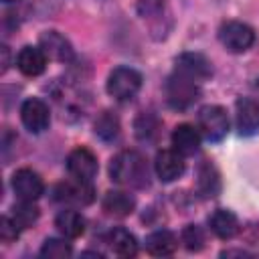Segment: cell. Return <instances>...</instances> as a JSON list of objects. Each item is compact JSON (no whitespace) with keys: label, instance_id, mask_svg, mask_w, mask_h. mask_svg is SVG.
<instances>
[{"label":"cell","instance_id":"obj_17","mask_svg":"<svg viewBox=\"0 0 259 259\" xmlns=\"http://www.w3.org/2000/svg\"><path fill=\"white\" fill-rule=\"evenodd\" d=\"M105 243L109 245L111 253L117 255V257H134L138 253V241L136 237L123 229V227H115L107 233L105 237Z\"/></svg>","mask_w":259,"mask_h":259},{"label":"cell","instance_id":"obj_28","mask_svg":"<svg viewBox=\"0 0 259 259\" xmlns=\"http://www.w3.org/2000/svg\"><path fill=\"white\" fill-rule=\"evenodd\" d=\"M18 233H20V227L12 221V217H2L0 219V241L2 243H12L14 239H18Z\"/></svg>","mask_w":259,"mask_h":259},{"label":"cell","instance_id":"obj_24","mask_svg":"<svg viewBox=\"0 0 259 259\" xmlns=\"http://www.w3.org/2000/svg\"><path fill=\"white\" fill-rule=\"evenodd\" d=\"M180 241H182V245L188 251H200L204 247V243H206V235H204L202 227H198V225H186L182 229Z\"/></svg>","mask_w":259,"mask_h":259},{"label":"cell","instance_id":"obj_31","mask_svg":"<svg viewBox=\"0 0 259 259\" xmlns=\"http://www.w3.org/2000/svg\"><path fill=\"white\" fill-rule=\"evenodd\" d=\"M255 89H257V95H259V81H257V85H255Z\"/></svg>","mask_w":259,"mask_h":259},{"label":"cell","instance_id":"obj_30","mask_svg":"<svg viewBox=\"0 0 259 259\" xmlns=\"http://www.w3.org/2000/svg\"><path fill=\"white\" fill-rule=\"evenodd\" d=\"M2 2H4V4H16L18 0H2Z\"/></svg>","mask_w":259,"mask_h":259},{"label":"cell","instance_id":"obj_14","mask_svg":"<svg viewBox=\"0 0 259 259\" xmlns=\"http://www.w3.org/2000/svg\"><path fill=\"white\" fill-rule=\"evenodd\" d=\"M47 61L49 57L45 55V51L40 47H22L18 57H16V65H18V71L26 77H36L40 75L45 69H47Z\"/></svg>","mask_w":259,"mask_h":259},{"label":"cell","instance_id":"obj_8","mask_svg":"<svg viewBox=\"0 0 259 259\" xmlns=\"http://www.w3.org/2000/svg\"><path fill=\"white\" fill-rule=\"evenodd\" d=\"M235 123L239 136L251 138L259 134V103L251 97H241L235 103Z\"/></svg>","mask_w":259,"mask_h":259},{"label":"cell","instance_id":"obj_11","mask_svg":"<svg viewBox=\"0 0 259 259\" xmlns=\"http://www.w3.org/2000/svg\"><path fill=\"white\" fill-rule=\"evenodd\" d=\"M184 168H186L184 156L178 150H160L156 154L154 170L162 182H172V180L180 178L184 174Z\"/></svg>","mask_w":259,"mask_h":259},{"label":"cell","instance_id":"obj_4","mask_svg":"<svg viewBox=\"0 0 259 259\" xmlns=\"http://www.w3.org/2000/svg\"><path fill=\"white\" fill-rule=\"evenodd\" d=\"M219 40L229 53H245L255 42V30L239 20H227L219 28Z\"/></svg>","mask_w":259,"mask_h":259},{"label":"cell","instance_id":"obj_29","mask_svg":"<svg viewBox=\"0 0 259 259\" xmlns=\"http://www.w3.org/2000/svg\"><path fill=\"white\" fill-rule=\"evenodd\" d=\"M0 49H2V69H0V71H2V73H6V69H8V47H6V45H2Z\"/></svg>","mask_w":259,"mask_h":259},{"label":"cell","instance_id":"obj_25","mask_svg":"<svg viewBox=\"0 0 259 259\" xmlns=\"http://www.w3.org/2000/svg\"><path fill=\"white\" fill-rule=\"evenodd\" d=\"M71 245L63 239H47L40 247V257H47V259H65V257H71Z\"/></svg>","mask_w":259,"mask_h":259},{"label":"cell","instance_id":"obj_27","mask_svg":"<svg viewBox=\"0 0 259 259\" xmlns=\"http://www.w3.org/2000/svg\"><path fill=\"white\" fill-rule=\"evenodd\" d=\"M138 14L146 20L160 18L166 10V0H138Z\"/></svg>","mask_w":259,"mask_h":259},{"label":"cell","instance_id":"obj_10","mask_svg":"<svg viewBox=\"0 0 259 259\" xmlns=\"http://www.w3.org/2000/svg\"><path fill=\"white\" fill-rule=\"evenodd\" d=\"M67 172L73 178L91 182L95 178V174H97V158H95V154L91 150H87V148H75L67 156Z\"/></svg>","mask_w":259,"mask_h":259},{"label":"cell","instance_id":"obj_12","mask_svg":"<svg viewBox=\"0 0 259 259\" xmlns=\"http://www.w3.org/2000/svg\"><path fill=\"white\" fill-rule=\"evenodd\" d=\"M38 47L45 51V55L51 61L57 63H69L73 59V47L71 42L57 30H47L38 38Z\"/></svg>","mask_w":259,"mask_h":259},{"label":"cell","instance_id":"obj_21","mask_svg":"<svg viewBox=\"0 0 259 259\" xmlns=\"http://www.w3.org/2000/svg\"><path fill=\"white\" fill-rule=\"evenodd\" d=\"M178 241L168 229H158L146 237V251L154 257H168L176 251Z\"/></svg>","mask_w":259,"mask_h":259},{"label":"cell","instance_id":"obj_1","mask_svg":"<svg viewBox=\"0 0 259 259\" xmlns=\"http://www.w3.org/2000/svg\"><path fill=\"white\" fill-rule=\"evenodd\" d=\"M109 176L115 184L125 188H146L150 184V166L138 150H123L109 162Z\"/></svg>","mask_w":259,"mask_h":259},{"label":"cell","instance_id":"obj_13","mask_svg":"<svg viewBox=\"0 0 259 259\" xmlns=\"http://www.w3.org/2000/svg\"><path fill=\"white\" fill-rule=\"evenodd\" d=\"M174 71H178L182 75H188V77H192L198 83H202L204 79H208L212 75L210 61L204 55H200V53H182L176 59Z\"/></svg>","mask_w":259,"mask_h":259},{"label":"cell","instance_id":"obj_22","mask_svg":"<svg viewBox=\"0 0 259 259\" xmlns=\"http://www.w3.org/2000/svg\"><path fill=\"white\" fill-rule=\"evenodd\" d=\"M93 130H95V136L101 138L103 142H113L119 136V119L113 111H101L95 117Z\"/></svg>","mask_w":259,"mask_h":259},{"label":"cell","instance_id":"obj_26","mask_svg":"<svg viewBox=\"0 0 259 259\" xmlns=\"http://www.w3.org/2000/svg\"><path fill=\"white\" fill-rule=\"evenodd\" d=\"M158 125H160V121L156 119V115L150 113V111H144L136 119V136L140 140H152L158 132Z\"/></svg>","mask_w":259,"mask_h":259},{"label":"cell","instance_id":"obj_6","mask_svg":"<svg viewBox=\"0 0 259 259\" xmlns=\"http://www.w3.org/2000/svg\"><path fill=\"white\" fill-rule=\"evenodd\" d=\"M198 130L208 142H221L229 134V115L221 105H204L198 111Z\"/></svg>","mask_w":259,"mask_h":259},{"label":"cell","instance_id":"obj_5","mask_svg":"<svg viewBox=\"0 0 259 259\" xmlns=\"http://www.w3.org/2000/svg\"><path fill=\"white\" fill-rule=\"evenodd\" d=\"M93 198H95V190L91 182L79 180V178L65 180L57 184L53 190V200L61 204H69V206H87L93 202Z\"/></svg>","mask_w":259,"mask_h":259},{"label":"cell","instance_id":"obj_7","mask_svg":"<svg viewBox=\"0 0 259 259\" xmlns=\"http://www.w3.org/2000/svg\"><path fill=\"white\" fill-rule=\"evenodd\" d=\"M20 119L30 134H42L51 125L49 105L38 97H28L20 105Z\"/></svg>","mask_w":259,"mask_h":259},{"label":"cell","instance_id":"obj_9","mask_svg":"<svg viewBox=\"0 0 259 259\" xmlns=\"http://www.w3.org/2000/svg\"><path fill=\"white\" fill-rule=\"evenodd\" d=\"M12 190L18 196V200H32L34 202L45 192V182L34 170L20 168L12 174Z\"/></svg>","mask_w":259,"mask_h":259},{"label":"cell","instance_id":"obj_19","mask_svg":"<svg viewBox=\"0 0 259 259\" xmlns=\"http://www.w3.org/2000/svg\"><path fill=\"white\" fill-rule=\"evenodd\" d=\"M55 227L59 229V233L67 239H77L83 235L85 231V219L79 210L75 208H63L57 217H55Z\"/></svg>","mask_w":259,"mask_h":259},{"label":"cell","instance_id":"obj_3","mask_svg":"<svg viewBox=\"0 0 259 259\" xmlns=\"http://www.w3.org/2000/svg\"><path fill=\"white\" fill-rule=\"evenodd\" d=\"M142 89V75L132 67H115L107 77V93L117 101H132Z\"/></svg>","mask_w":259,"mask_h":259},{"label":"cell","instance_id":"obj_16","mask_svg":"<svg viewBox=\"0 0 259 259\" xmlns=\"http://www.w3.org/2000/svg\"><path fill=\"white\" fill-rule=\"evenodd\" d=\"M196 190L202 198H214L221 192V174L208 160H204L196 170Z\"/></svg>","mask_w":259,"mask_h":259},{"label":"cell","instance_id":"obj_18","mask_svg":"<svg viewBox=\"0 0 259 259\" xmlns=\"http://www.w3.org/2000/svg\"><path fill=\"white\" fill-rule=\"evenodd\" d=\"M103 210L109 214V217H117V219H123L127 214L134 212L136 208V200L132 194L123 192V190H109L105 196H103V202H101Z\"/></svg>","mask_w":259,"mask_h":259},{"label":"cell","instance_id":"obj_15","mask_svg":"<svg viewBox=\"0 0 259 259\" xmlns=\"http://www.w3.org/2000/svg\"><path fill=\"white\" fill-rule=\"evenodd\" d=\"M172 146L182 156H192L200 148V130L190 123H180L172 132Z\"/></svg>","mask_w":259,"mask_h":259},{"label":"cell","instance_id":"obj_20","mask_svg":"<svg viewBox=\"0 0 259 259\" xmlns=\"http://www.w3.org/2000/svg\"><path fill=\"white\" fill-rule=\"evenodd\" d=\"M208 227L219 239H231L239 231V219L227 208H217L208 217Z\"/></svg>","mask_w":259,"mask_h":259},{"label":"cell","instance_id":"obj_23","mask_svg":"<svg viewBox=\"0 0 259 259\" xmlns=\"http://www.w3.org/2000/svg\"><path fill=\"white\" fill-rule=\"evenodd\" d=\"M12 221L20 227V229H28L36 223L38 219V208L32 204V200H20L18 204L12 206V212H10Z\"/></svg>","mask_w":259,"mask_h":259},{"label":"cell","instance_id":"obj_2","mask_svg":"<svg viewBox=\"0 0 259 259\" xmlns=\"http://www.w3.org/2000/svg\"><path fill=\"white\" fill-rule=\"evenodd\" d=\"M164 91H166V101H168L170 107H174V109H186V107H190L198 99V95H200V83L194 81L188 75H182V73L174 71L166 79Z\"/></svg>","mask_w":259,"mask_h":259}]
</instances>
